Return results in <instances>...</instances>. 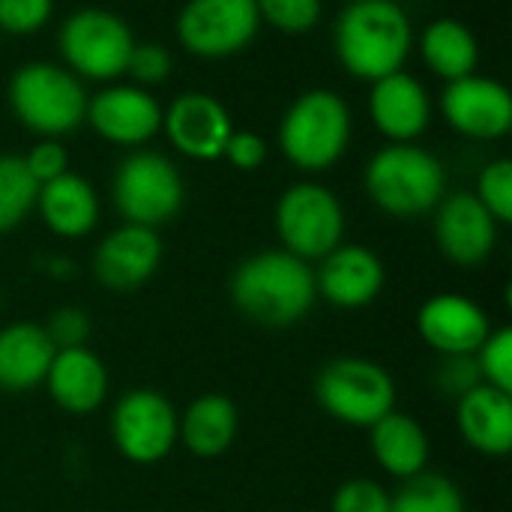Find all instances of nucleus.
<instances>
[{"label":"nucleus","instance_id":"obj_13","mask_svg":"<svg viewBox=\"0 0 512 512\" xmlns=\"http://www.w3.org/2000/svg\"><path fill=\"white\" fill-rule=\"evenodd\" d=\"M444 120L465 138L495 141L512 129V93L510 87L489 75H465L447 81L441 93Z\"/></svg>","mask_w":512,"mask_h":512},{"label":"nucleus","instance_id":"obj_21","mask_svg":"<svg viewBox=\"0 0 512 512\" xmlns=\"http://www.w3.org/2000/svg\"><path fill=\"white\" fill-rule=\"evenodd\" d=\"M456 423L468 447L483 456H507L512 450V393L477 384L456 405Z\"/></svg>","mask_w":512,"mask_h":512},{"label":"nucleus","instance_id":"obj_36","mask_svg":"<svg viewBox=\"0 0 512 512\" xmlns=\"http://www.w3.org/2000/svg\"><path fill=\"white\" fill-rule=\"evenodd\" d=\"M51 345L57 351L63 348H84V342L90 339V318L87 312L81 309H57L51 318H48V327H45Z\"/></svg>","mask_w":512,"mask_h":512},{"label":"nucleus","instance_id":"obj_24","mask_svg":"<svg viewBox=\"0 0 512 512\" xmlns=\"http://www.w3.org/2000/svg\"><path fill=\"white\" fill-rule=\"evenodd\" d=\"M372 453L390 477L408 480L426 471L429 438L414 417L390 411L372 426Z\"/></svg>","mask_w":512,"mask_h":512},{"label":"nucleus","instance_id":"obj_33","mask_svg":"<svg viewBox=\"0 0 512 512\" xmlns=\"http://www.w3.org/2000/svg\"><path fill=\"white\" fill-rule=\"evenodd\" d=\"M126 75H132V81L138 87L162 84L171 75V51L159 42H135V48L129 54Z\"/></svg>","mask_w":512,"mask_h":512},{"label":"nucleus","instance_id":"obj_9","mask_svg":"<svg viewBox=\"0 0 512 512\" xmlns=\"http://www.w3.org/2000/svg\"><path fill=\"white\" fill-rule=\"evenodd\" d=\"M276 231L285 252L303 261H321L345 237L342 201L321 183H294L276 204Z\"/></svg>","mask_w":512,"mask_h":512},{"label":"nucleus","instance_id":"obj_2","mask_svg":"<svg viewBox=\"0 0 512 512\" xmlns=\"http://www.w3.org/2000/svg\"><path fill=\"white\" fill-rule=\"evenodd\" d=\"M231 297L249 321L270 330H285L303 321L315 306V270L309 261L285 249H267L246 258L234 270Z\"/></svg>","mask_w":512,"mask_h":512},{"label":"nucleus","instance_id":"obj_23","mask_svg":"<svg viewBox=\"0 0 512 512\" xmlns=\"http://www.w3.org/2000/svg\"><path fill=\"white\" fill-rule=\"evenodd\" d=\"M57 348L51 345L45 327L36 324H9L0 330V390L24 393L36 384H45L48 366Z\"/></svg>","mask_w":512,"mask_h":512},{"label":"nucleus","instance_id":"obj_6","mask_svg":"<svg viewBox=\"0 0 512 512\" xmlns=\"http://www.w3.org/2000/svg\"><path fill=\"white\" fill-rule=\"evenodd\" d=\"M135 42L138 39L132 27L117 12L99 6L69 12L57 30L60 60L81 81L114 84L120 75H126Z\"/></svg>","mask_w":512,"mask_h":512},{"label":"nucleus","instance_id":"obj_7","mask_svg":"<svg viewBox=\"0 0 512 512\" xmlns=\"http://www.w3.org/2000/svg\"><path fill=\"white\" fill-rule=\"evenodd\" d=\"M111 198L117 213L129 225L156 228L171 222L186 198L177 165L159 150H129L111 180Z\"/></svg>","mask_w":512,"mask_h":512},{"label":"nucleus","instance_id":"obj_4","mask_svg":"<svg viewBox=\"0 0 512 512\" xmlns=\"http://www.w3.org/2000/svg\"><path fill=\"white\" fill-rule=\"evenodd\" d=\"M354 117L348 102L330 87H312L300 93L279 123V150L282 156L306 171H330L351 144Z\"/></svg>","mask_w":512,"mask_h":512},{"label":"nucleus","instance_id":"obj_28","mask_svg":"<svg viewBox=\"0 0 512 512\" xmlns=\"http://www.w3.org/2000/svg\"><path fill=\"white\" fill-rule=\"evenodd\" d=\"M390 512H465V498L453 480L423 471L390 498Z\"/></svg>","mask_w":512,"mask_h":512},{"label":"nucleus","instance_id":"obj_17","mask_svg":"<svg viewBox=\"0 0 512 512\" xmlns=\"http://www.w3.org/2000/svg\"><path fill=\"white\" fill-rule=\"evenodd\" d=\"M423 342L444 357H474L492 333L486 312L462 294H435L417 315Z\"/></svg>","mask_w":512,"mask_h":512},{"label":"nucleus","instance_id":"obj_38","mask_svg":"<svg viewBox=\"0 0 512 512\" xmlns=\"http://www.w3.org/2000/svg\"><path fill=\"white\" fill-rule=\"evenodd\" d=\"M480 381V369L474 357H447V366L441 369V387L450 390L456 399L465 396L468 390H474Z\"/></svg>","mask_w":512,"mask_h":512},{"label":"nucleus","instance_id":"obj_11","mask_svg":"<svg viewBox=\"0 0 512 512\" xmlns=\"http://www.w3.org/2000/svg\"><path fill=\"white\" fill-rule=\"evenodd\" d=\"M111 435L117 450L135 465L162 462L177 441L174 405L156 390L126 393L111 414Z\"/></svg>","mask_w":512,"mask_h":512},{"label":"nucleus","instance_id":"obj_30","mask_svg":"<svg viewBox=\"0 0 512 512\" xmlns=\"http://www.w3.org/2000/svg\"><path fill=\"white\" fill-rule=\"evenodd\" d=\"M261 24H270L282 33H309L318 27L324 3L321 0H255Z\"/></svg>","mask_w":512,"mask_h":512},{"label":"nucleus","instance_id":"obj_34","mask_svg":"<svg viewBox=\"0 0 512 512\" xmlns=\"http://www.w3.org/2000/svg\"><path fill=\"white\" fill-rule=\"evenodd\" d=\"M333 512H390V495L375 480H348L333 495Z\"/></svg>","mask_w":512,"mask_h":512},{"label":"nucleus","instance_id":"obj_20","mask_svg":"<svg viewBox=\"0 0 512 512\" xmlns=\"http://www.w3.org/2000/svg\"><path fill=\"white\" fill-rule=\"evenodd\" d=\"M48 396L69 414H93L108 393V369L87 348H63L54 354L48 375Z\"/></svg>","mask_w":512,"mask_h":512},{"label":"nucleus","instance_id":"obj_26","mask_svg":"<svg viewBox=\"0 0 512 512\" xmlns=\"http://www.w3.org/2000/svg\"><path fill=\"white\" fill-rule=\"evenodd\" d=\"M177 435L186 450L198 459L222 456L237 438V408L222 393H207L195 399L183 420L177 423Z\"/></svg>","mask_w":512,"mask_h":512},{"label":"nucleus","instance_id":"obj_35","mask_svg":"<svg viewBox=\"0 0 512 512\" xmlns=\"http://www.w3.org/2000/svg\"><path fill=\"white\" fill-rule=\"evenodd\" d=\"M21 159H24L30 177H33L39 186L69 171V153H66V147H63L57 138H42V141L33 144Z\"/></svg>","mask_w":512,"mask_h":512},{"label":"nucleus","instance_id":"obj_10","mask_svg":"<svg viewBox=\"0 0 512 512\" xmlns=\"http://www.w3.org/2000/svg\"><path fill=\"white\" fill-rule=\"evenodd\" d=\"M180 45L204 60L246 51L261 30L255 0H186L174 21Z\"/></svg>","mask_w":512,"mask_h":512},{"label":"nucleus","instance_id":"obj_15","mask_svg":"<svg viewBox=\"0 0 512 512\" xmlns=\"http://www.w3.org/2000/svg\"><path fill=\"white\" fill-rule=\"evenodd\" d=\"M498 222L495 216L477 201L474 192H453L444 195L435 207V240L444 258L459 267L483 264L498 243Z\"/></svg>","mask_w":512,"mask_h":512},{"label":"nucleus","instance_id":"obj_18","mask_svg":"<svg viewBox=\"0 0 512 512\" xmlns=\"http://www.w3.org/2000/svg\"><path fill=\"white\" fill-rule=\"evenodd\" d=\"M162 261V240L156 228L144 225H120L114 228L93 255V273L99 285L111 291H132L141 288Z\"/></svg>","mask_w":512,"mask_h":512},{"label":"nucleus","instance_id":"obj_8","mask_svg":"<svg viewBox=\"0 0 512 512\" xmlns=\"http://www.w3.org/2000/svg\"><path fill=\"white\" fill-rule=\"evenodd\" d=\"M318 405L339 423L372 429L396 411V381L390 372L363 357H339L327 363L315 381Z\"/></svg>","mask_w":512,"mask_h":512},{"label":"nucleus","instance_id":"obj_19","mask_svg":"<svg viewBox=\"0 0 512 512\" xmlns=\"http://www.w3.org/2000/svg\"><path fill=\"white\" fill-rule=\"evenodd\" d=\"M315 288L327 303L339 309H363L384 288V264L366 246L339 243L330 255L321 258Z\"/></svg>","mask_w":512,"mask_h":512},{"label":"nucleus","instance_id":"obj_14","mask_svg":"<svg viewBox=\"0 0 512 512\" xmlns=\"http://www.w3.org/2000/svg\"><path fill=\"white\" fill-rule=\"evenodd\" d=\"M162 132L177 153L198 162L222 159L225 144L234 132L228 108L201 90H186L162 108Z\"/></svg>","mask_w":512,"mask_h":512},{"label":"nucleus","instance_id":"obj_5","mask_svg":"<svg viewBox=\"0 0 512 512\" xmlns=\"http://www.w3.org/2000/svg\"><path fill=\"white\" fill-rule=\"evenodd\" d=\"M6 99L15 120L39 138H63L87 114L84 81L54 60L21 63L6 84Z\"/></svg>","mask_w":512,"mask_h":512},{"label":"nucleus","instance_id":"obj_3","mask_svg":"<svg viewBox=\"0 0 512 512\" xmlns=\"http://www.w3.org/2000/svg\"><path fill=\"white\" fill-rule=\"evenodd\" d=\"M363 186L378 210L396 219H414L432 213L447 195V171L441 159L408 141H390L381 147L363 174Z\"/></svg>","mask_w":512,"mask_h":512},{"label":"nucleus","instance_id":"obj_31","mask_svg":"<svg viewBox=\"0 0 512 512\" xmlns=\"http://www.w3.org/2000/svg\"><path fill=\"white\" fill-rule=\"evenodd\" d=\"M477 360V369H480V381L495 387V390H504L512 393V330L510 327H501V330H492L486 336V342L480 345V351L474 354Z\"/></svg>","mask_w":512,"mask_h":512},{"label":"nucleus","instance_id":"obj_29","mask_svg":"<svg viewBox=\"0 0 512 512\" xmlns=\"http://www.w3.org/2000/svg\"><path fill=\"white\" fill-rule=\"evenodd\" d=\"M477 201L495 216L498 225H510L512 222V162L507 156L492 159L489 165H483L480 177H477V189H474Z\"/></svg>","mask_w":512,"mask_h":512},{"label":"nucleus","instance_id":"obj_1","mask_svg":"<svg viewBox=\"0 0 512 512\" xmlns=\"http://www.w3.org/2000/svg\"><path fill=\"white\" fill-rule=\"evenodd\" d=\"M414 48V24L396 0H348L333 24V51L342 69L360 81H378L405 69Z\"/></svg>","mask_w":512,"mask_h":512},{"label":"nucleus","instance_id":"obj_37","mask_svg":"<svg viewBox=\"0 0 512 512\" xmlns=\"http://www.w3.org/2000/svg\"><path fill=\"white\" fill-rule=\"evenodd\" d=\"M267 153H270V147H267L264 135L246 132V129H234L228 144H225L222 159H228L237 171H258L267 162Z\"/></svg>","mask_w":512,"mask_h":512},{"label":"nucleus","instance_id":"obj_16","mask_svg":"<svg viewBox=\"0 0 512 512\" xmlns=\"http://www.w3.org/2000/svg\"><path fill=\"white\" fill-rule=\"evenodd\" d=\"M369 117L375 129L396 144L417 141L432 123V99L423 81L399 69L378 81L369 90Z\"/></svg>","mask_w":512,"mask_h":512},{"label":"nucleus","instance_id":"obj_22","mask_svg":"<svg viewBox=\"0 0 512 512\" xmlns=\"http://www.w3.org/2000/svg\"><path fill=\"white\" fill-rule=\"evenodd\" d=\"M36 210L45 222V228L57 237L75 240L96 228L99 222V195L90 180L81 174H60L39 186Z\"/></svg>","mask_w":512,"mask_h":512},{"label":"nucleus","instance_id":"obj_32","mask_svg":"<svg viewBox=\"0 0 512 512\" xmlns=\"http://www.w3.org/2000/svg\"><path fill=\"white\" fill-rule=\"evenodd\" d=\"M54 0H0V30L30 36L51 21Z\"/></svg>","mask_w":512,"mask_h":512},{"label":"nucleus","instance_id":"obj_25","mask_svg":"<svg viewBox=\"0 0 512 512\" xmlns=\"http://www.w3.org/2000/svg\"><path fill=\"white\" fill-rule=\"evenodd\" d=\"M420 57L426 69L444 81L465 78L477 72L480 63V42L471 27H465L459 18H435L420 33Z\"/></svg>","mask_w":512,"mask_h":512},{"label":"nucleus","instance_id":"obj_12","mask_svg":"<svg viewBox=\"0 0 512 512\" xmlns=\"http://www.w3.org/2000/svg\"><path fill=\"white\" fill-rule=\"evenodd\" d=\"M84 123L108 144L138 150L162 132V105L147 87L108 84L87 96Z\"/></svg>","mask_w":512,"mask_h":512},{"label":"nucleus","instance_id":"obj_27","mask_svg":"<svg viewBox=\"0 0 512 512\" xmlns=\"http://www.w3.org/2000/svg\"><path fill=\"white\" fill-rule=\"evenodd\" d=\"M39 183L15 153H0V234L15 231L36 210Z\"/></svg>","mask_w":512,"mask_h":512}]
</instances>
